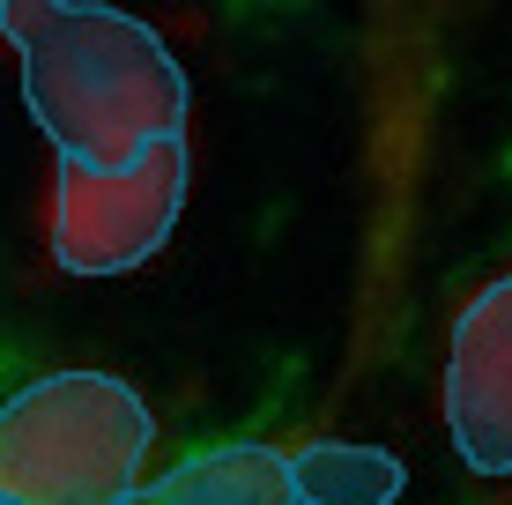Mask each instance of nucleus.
<instances>
[{"label":"nucleus","mask_w":512,"mask_h":505,"mask_svg":"<svg viewBox=\"0 0 512 505\" xmlns=\"http://www.w3.org/2000/svg\"><path fill=\"white\" fill-rule=\"evenodd\" d=\"M0 38L23 60V97L60 164L127 171L186 127V67L127 8L75 0H8Z\"/></svg>","instance_id":"f257e3e1"},{"label":"nucleus","mask_w":512,"mask_h":505,"mask_svg":"<svg viewBox=\"0 0 512 505\" xmlns=\"http://www.w3.org/2000/svg\"><path fill=\"white\" fill-rule=\"evenodd\" d=\"M156 446L149 402L112 372H45L0 402V505H127Z\"/></svg>","instance_id":"f03ea898"},{"label":"nucleus","mask_w":512,"mask_h":505,"mask_svg":"<svg viewBox=\"0 0 512 505\" xmlns=\"http://www.w3.org/2000/svg\"><path fill=\"white\" fill-rule=\"evenodd\" d=\"M179 201H186V134L156 142L127 171L60 164L52 171V208H45L52 260L67 275H127L171 238Z\"/></svg>","instance_id":"7ed1b4c3"},{"label":"nucleus","mask_w":512,"mask_h":505,"mask_svg":"<svg viewBox=\"0 0 512 505\" xmlns=\"http://www.w3.org/2000/svg\"><path fill=\"white\" fill-rule=\"evenodd\" d=\"M446 431L475 476H512V275L483 283L453 320Z\"/></svg>","instance_id":"20e7f679"},{"label":"nucleus","mask_w":512,"mask_h":505,"mask_svg":"<svg viewBox=\"0 0 512 505\" xmlns=\"http://www.w3.org/2000/svg\"><path fill=\"white\" fill-rule=\"evenodd\" d=\"M127 505H297V468L282 446L231 439V446L186 454L171 476L141 483Z\"/></svg>","instance_id":"39448f33"},{"label":"nucleus","mask_w":512,"mask_h":505,"mask_svg":"<svg viewBox=\"0 0 512 505\" xmlns=\"http://www.w3.org/2000/svg\"><path fill=\"white\" fill-rule=\"evenodd\" d=\"M290 468H297V505H394L409 483V468L386 446H349V439H305Z\"/></svg>","instance_id":"423d86ee"}]
</instances>
